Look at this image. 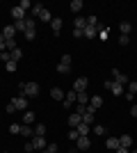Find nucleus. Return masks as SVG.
Masks as SVG:
<instances>
[{
  "label": "nucleus",
  "instance_id": "obj_1",
  "mask_svg": "<svg viewBox=\"0 0 137 153\" xmlns=\"http://www.w3.org/2000/svg\"><path fill=\"white\" fill-rule=\"evenodd\" d=\"M39 85L37 82H23L21 85V96H27V98H34V96H39Z\"/></svg>",
  "mask_w": 137,
  "mask_h": 153
},
{
  "label": "nucleus",
  "instance_id": "obj_2",
  "mask_svg": "<svg viewBox=\"0 0 137 153\" xmlns=\"http://www.w3.org/2000/svg\"><path fill=\"white\" fill-rule=\"evenodd\" d=\"M12 103H14V108H16V112H25L27 110V96H16V98H12Z\"/></svg>",
  "mask_w": 137,
  "mask_h": 153
},
{
  "label": "nucleus",
  "instance_id": "obj_3",
  "mask_svg": "<svg viewBox=\"0 0 137 153\" xmlns=\"http://www.w3.org/2000/svg\"><path fill=\"white\" fill-rule=\"evenodd\" d=\"M105 89H110L114 96H121V94H124V85L114 82V80H105Z\"/></svg>",
  "mask_w": 137,
  "mask_h": 153
},
{
  "label": "nucleus",
  "instance_id": "obj_4",
  "mask_svg": "<svg viewBox=\"0 0 137 153\" xmlns=\"http://www.w3.org/2000/svg\"><path fill=\"white\" fill-rule=\"evenodd\" d=\"M71 71V57L69 55H62V59H59L57 64V73H69Z\"/></svg>",
  "mask_w": 137,
  "mask_h": 153
},
{
  "label": "nucleus",
  "instance_id": "obj_5",
  "mask_svg": "<svg viewBox=\"0 0 137 153\" xmlns=\"http://www.w3.org/2000/svg\"><path fill=\"white\" fill-rule=\"evenodd\" d=\"M91 146L89 137H85V135H80L78 140H76V151H87V149Z\"/></svg>",
  "mask_w": 137,
  "mask_h": 153
},
{
  "label": "nucleus",
  "instance_id": "obj_6",
  "mask_svg": "<svg viewBox=\"0 0 137 153\" xmlns=\"http://www.w3.org/2000/svg\"><path fill=\"white\" fill-rule=\"evenodd\" d=\"M112 78H114V82H119V85H128L130 80H128V76L126 73H121L119 69H112Z\"/></svg>",
  "mask_w": 137,
  "mask_h": 153
},
{
  "label": "nucleus",
  "instance_id": "obj_7",
  "mask_svg": "<svg viewBox=\"0 0 137 153\" xmlns=\"http://www.w3.org/2000/svg\"><path fill=\"white\" fill-rule=\"evenodd\" d=\"M87 85H89V80H87V78H78V80L73 82V91H76V94H80V91H87Z\"/></svg>",
  "mask_w": 137,
  "mask_h": 153
},
{
  "label": "nucleus",
  "instance_id": "obj_8",
  "mask_svg": "<svg viewBox=\"0 0 137 153\" xmlns=\"http://www.w3.org/2000/svg\"><path fill=\"white\" fill-rule=\"evenodd\" d=\"M25 37L30 39V41H32V39L37 37V27H34V19H32V16H30V19H27V27H25Z\"/></svg>",
  "mask_w": 137,
  "mask_h": 153
},
{
  "label": "nucleus",
  "instance_id": "obj_9",
  "mask_svg": "<svg viewBox=\"0 0 137 153\" xmlns=\"http://www.w3.org/2000/svg\"><path fill=\"white\" fill-rule=\"evenodd\" d=\"M46 137H32V149L34 151H46Z\"/></svg>",
  "mask_w": 137,
  "mask_h": 153
},
{
  "label": "nucleus",
  "instance_id": "obj_10",
  "mask_svg": "<svg viewBox=\"0 0 137 153\" xmlns=\"http://www.w3.org/2000/svg\"><path fill=\"white\" fill-rule=\"evenodd\" d=\"M62 25H64V23H62V19H57V16L50 21V30H53V34H55V37H59V32H62Z\"/></svg>",
  "mask_w": 137,
  "mask_h": 153
},
{
  "label": "nucleus",
  "instance_id": "obj_11",
  "mask_svg": "<svg viewBox=\"0 0 137 153\" xmlns=\"http://www.w3.org/2000/svg\"><path fill=\"white\" fill-rule=\"evenodd\" d=\"M76 101H78V94H76V91H69V94H66L64 96V101H62V103H64V108L66 110H69V108H71V105H73V103H76Z\"/></svg>",
  "mask_w": 137,
  "mask_h": 153
},
{
  "label": "nucleus",
  "instance_id": "obj_12",
  "mask_svg": "<svg viewBox=\"0 0 137 153\" xmlns=\"http://www.w3.org/2000/svg\"><path fill=\"white\" fill-rule=\"evenodd\" d=\"M135 94H137V82H135V80H130V82H128V91H126V101H133Z\"/></svg>",
  "mask_w": 137,
  "mask_h": 153
},
{
  "label": "nucleus",
  "instance_id": "obj_13",
  "mask_svg": "<svg viewBox=\"0 0 137 153\" xmlns=\"http://www.w3.org/2000/svg\"><path fill=\"white\" fill-rule=\"evenodd\" d=\"M80 123H82V117L76 114V112H71V114H69V128H78Z\"/></svg>",
  "mask_w": 137,
  "mask_h": 153
},
{
  "label": "nucleus",
  "instance_id": "obj_14",
  "mask_svg": "<svg viewBox=\"0 0 137 153\" xmlns=\"http://www.w3.org/2000/svg\"><path fill=\"white\" fill-rule=\"evenodd\" d=\"M21 121H23V126H32V123H34V112L25 110V112H23V117H21Z\"/></svg>",
  "mask_w": 137,
  "mask_h": 153
},
{
  "label": "nucleus",
  "instance_id": "obj_15",
  "mask_svg": "<svg viewBox=\"0 0 137 153\" xmlns=\"http://www.w3.org/2000/svg\"><path fill=\"white\" fill-rule=\"evenodd\" d=\"M101 27H103V25H98V27H89V25H87L85 30H82V34H85L87 39H94V37H98V30H101Z\"/></svg>",
  "mask_w": 137,
  "mask_h": 153
},
{
  "label": "nucleus",
  "instance_id": "obj_16",
  "mask_svg": "<svg viewBox=\"0 0 137 153\" xmlns=\"http://www.w3.org/2000/svg\"><path fill=\"white\" fill-rule=\"evenodd\" d=\"M87 27V19L85 16H76V21H73V30H85Z\"/></svg>",
  "mask_w": 137,
  "mask_h": 153
},
{
  "label": "nucleus",
  "instance_id": "obj_17",
  "mask_svg": "<svg viewBox=\"0 0 137 153\" xmlns=\"http://www.w3.org/2000/svg\"><path fill=\"white\" fill-rule=\"evenodd\" d=\"M105 146L110 149V151H117V149L121 146V144H119V137H107V140H105Z\"/></svg>",
  "mask_w": 137,
  "mask_h": 153
},
{
  "label": "nucleus",
  "instance_id": "obj_18",
  "mask_svg": "<svg viewBox=\"0 0 137 153\" xmlns=\"http://www.w3.org/2000/svg\"><path fill=\"white\" fill-rule=\"evenodd\" d=\"M12 16H14V21H23V19H27V16H25V12H23V9H21L19 5H16V7H12Z\"/></svg>",
  "mask_w": 137,
  "mask_h": 153
},
{
  "label": "nucleus",
  "instance_id": "obj_19",
  "mask_svg": "<svg viewBox=\"0 0 137 153\" xmlns=\"http://www.w3.org/2000/svg\"><path fill=\"white\" fill-rule=\"evenodd\" d=\"M69 9H71L73 14H78V16H80V12H82V0H71Z\"/></svg>",
  "mask_w": 137,
  "mask_h": 153
},
{
  "label": "nucleus",
  "instance_id": "obj_20",
  "mask_svg": "<svg viewBox=\"0 0 137 153\" xmlns=\"http://www.w3.org/2000/svg\"><path fill=\"white\" fill-rule=\"evenodd\" d=\"M89 105L94 110H101V108H103V98H101V96H91V98H89Z\"/></svg>",
  "mask_w": 137,
  "mask_h": 153
},
{
  "label": "nucleus",
  "instance_id": "obj_21",
  "mask_svg": "<svg viewBox=\"0 0 137 153\" xmlns=\"http://www.w3.org/2000/svg\"><path fill=\"white\" fill-rule=\"evenodd\" d=\"M119 144L126 146V149H130L133 146V135H121V137H119Z\"/></svg>",
  "mask_w": 137,
  "mask_h": 153
},
{
  "label": "nucleus",
  "instance_id": "obj_22",
  "mask_svg": "<svg viewBox=\"0 0 137 153\" xmlns=\"http://www.w3.org/2000/svg\"><path fill=\"white\" fill-rule=\"evenodd\" d=\"M2 34H5V41H7V39H14L16 27H14V25H5V27H2Z\"/></svg>",
  "mask_w": 137,
  "mask_h": 153
},
{
  "label": "nucleus",
  "instance_id": "obj_23",
  "mask_svg": "<svg viewBox=\"0 0 137 153\" xmlns=\"http://www.w3.org/2000/svg\"><path fill=\"white\" fill-rule=\"evenodd\" d=\"M50 96L55 98V101H64V96H66V94L59 89V87H53V89H50Z\"/></svg>",
  "mask_w": 137,
  "mask_h": 153
},
{
  "label": "nucleus",
  "instance_id": "obj_24",
  "mask_svg": "<svg viewBox=\"0 0 137 153\" xmlns=\"http://www.w3.org/2000/svg\"><path fill=\"white\" fill-rule=\"evenodd\" d=\"M76 130H78V135H85V137H87V135H89V130H91V126H89V123H85V121H82L78 128H76Z\"/></svg>",
  "mask_w": 137,
  "mask_h": 153
},
{
  "label": "nucleus",
  "instance_id": "obj_25",
  "mask_svg": "<svg viewBox=\"0 0 137 153\" xmlns=\"http://www.w3.org/2000/svg\"><path fill=\"white\" fill-rule=\"evenodd\" d=\"M119 30H121V34H126V37H128V34H130V30H133V25L128 23V21H124V23H119Z\"/></svg>",
  "mask_w": 137,
  "mask_h": 153
},
{
  "label": "nucleus",
  "instance_id": "obj_26",
  "mask_svg": "<svg viewBox=\"0 0 137 153\" xmlns=\"http://www.w3.org/2000/svg\"><path fill=\"white\" fill-rule=\"evenodd\" d=\"M89 98H91V96H87V91H80L76 103H80V105H89Z\"/></svg>",
  "mask_w": 137,
  "mask_h": 153
},
{
  "label": "nucleus",
  "instance_id": "obj_27",
  "mask_svg": "<svg viewBox=\"0 0 137 153\" xmlns=\"http://www.w3.org/2000/svg\"><path fill=\"white\" fill-rule=\"evenodd\" d=\"M34 137H46V126L44 123H37V126H34Z\"/></svg>",
  "mask_w": 137,
  "mask_h": 153
},
{
  "label": "nucleus",
  "instance_id": "obj_28",
  "mask_svg": "<svg viewBox=\"0 0 137 153\" xmlns=\"http://www.w3.org/2000/svg\"><path fill=\"white\" fill-rule=\"evenodd\" d=\"M41 9H44V5H41V2H37V5H32V9H30V12H32V19H39Z\"/></svg>",
  "mask_w": 137,
  "mask_h": 153
},
{
  "label": "nucleus",
  "instance_id": "obj_29",
  "mask_svg": "<svg viewBox=\"0 0 137 153\" xmlns=\"http://www.w3.org/2000/svg\"><path fill=\"white\" fill-rule=\"evenodd\" d=\"M14 27H16V30H21V32H25V27H27V19H23V21H14Z\"/></svg>",
  "mask_w": 137,
  "mask_h": 153
},
{
  "label": "nucleus",
  "instance_id": "obj_30",
  "mask_svg": "<svg viewBox=\"0 0 137 153\" xmlns=\"http://www.w3.org/2000/svg\"><path fill=\"white\" fill-rule=\"evenodd\" d=\"M87 25H89V27H98V25H101V23H98V16H94V14L87 16Z\"/></svg>",
  "mask_w": 137,
  "mask_h": 153
},
{
  "label": "nucleus",
  "instance_id": "obj_31",
  "mask_svg": "<svg viewBox=\"0 0 137 153\" xmlns=\"http://www.w3.org/2000/svg\"><path fill=\"white\" fill-rule=\"evenodd\" d=\"M21 57H23V48H14L12 51V62H19Z\"/></svg>",
  "mask_w": 137,
  "mask_h": 153
},
{
  "label": "nucleus",
  "instance_id": "obj_32",
  "mask_svg": "<svg viewBox=\"0 0 137 153\" xmlns=\"http://www.w3.org/2000/svg\"><path fill=\"white\" fill-rule=\"evenodd\" d=\"M39 21H46V23H50V12H48V9H46V7H44V9H41V14H39Z\"/></svg>",
  "mask_w": 137,
  "mask_h": 153
},
{
  "label": "nucleus",
  "instance_id": "obj_33",
  "mask_svg": "<svg viewBox=\"0 0 137 153\" xmlns=\"http://www.w3.org/2000/svg\"><path fill=\"white\" fill-rule=\"evenodd\" d=\"M91 128H94V133H96V135H107V130H105V126H101V123H94V126H91Z\"/></svg>",
  "mask_w": 137,
  "mask_h": 153
},
{
  "label": "nucleus",
  "instance_id": "obj_34",
  "mask_svg": "<svg viewBox=\"0 0 137 153\" xmlns=\"http://www.w3.org/2000/svg\"><path fill=\"white\" fill-rule=\"evenodd\" d=\"M19 7L23 9V12H30V9H32V2H30V0H21Z\"/></svg>",
  "mask_w": 137,
  "mask_h": 153
},
{
  "label": "nucleus",
  "instance_id": "obj_35",
  "mask_svg": "<svg viewBox=\"0 0 137 153\" xmlns=\"http://www.w3.org/2000/svg\"><path fill=\"white\" fill-rule=\"evenodd\" d=\"M21 135L23 137H32V126H21Z\"/></svg>",
  "mask_w": 137,
  "mask_h": 153
},
{
  "label": "nucleus",
  "instance_id": "obj_36",
  "mask_svg": "<svg viewBox=\"0 0 137 153\" xmlns=\"http://www.w3.org/2000/svg\"><path fill=\"white\" fill-rule=\"evenodd\" d=\"M0 59H2V62H12V53L9 51H0Z\"/></svg>",
  "mask_w": 137,
  "mask_h": 153
},
{
  "label": "nucleus",
  "instance_id": "obj_37",
  "mask_svg": "<svg viewBox=\"0 0 137 153\" xmlns=\"http://www.w3.org/2000/svg\"><path fill=\"white\" fill-rule=\"evenodd\" d=\"M21 126H23V123H12V126H9V133H12V135H19L21 133Z\"/></svg>",
  "mask_w": 137,
  "mask_h": 153
},
{
  "label": "nucleus",
  "instance_id": "obj_38",
  "mask_svg": "<svg viewBox=\"0 0 137 153\" xmlns=\"http://www.w3.org/2000/svg\"><path fill=\"white\" fill-rule=\"evenodd\" d=\"M98 37H101V39L105 41V39L110 37V30H107V27H101V30H98Z\"/></svg>",
  "mask_w": 137,
  "mask_h": 153
},
{
  "label": "nucleus",
  "instance_id": "obj_39",
  "mask_svg": "<svg viewBox=\"0 0 137 153\" xmlns=\"http://www.w3.org/2000/svg\"><path fill=\"white\" fill-rule=\"evenodd\" d=\"M85 110H87V105H80V103H78V105H76V110H73V112H76V114H80V117H82V114H85Z\"/></svg>",
  "mask_w": 137,
  "mask_h": 153
},
{
  "label": "nucleus",
  "instance_id": "obj_40",
  "mask_svg": "<svg viewBox=\"0 0 137 153\" xmlns=\"http://www.w3.org/2000/svg\"><path fill=\"white\" fill-rule=\"evenodd\" d=\"M80 135H78V130H76V128H71V130H69V140H78Z\"/></svg>",
  "mask_w": 137,
  "mask_h": 153
},
{
  "label": "nucleus",
  "instance_id": "obj_41",
  "mask_svg": "<svg viewBox=\"0 0 137 153\" xmlns=\"http://www.w3.org/2000/svg\"><path fill=\"white\" fill-rule=\"evenodd\" d=\"M119 44H121V46L130 44V37H126V34H121V37H119Z\"/></svg>",
  "mask_w": 137,
  "mask_h": 153
},
{
  "label": "nucleus",
  "instance_id": "obj_42",
  "mask_svg": "<svg viewBox=\"0 0 137 153\" xmlns=\"http://www.w3.org/2000/svg\"><path fill=\"white\" fill-rule=\"evenodd\" d=\"M7 114H14V112H16V108H14V103H7Z\"/></svg>",
  "mask_w": 137,
  "mask_h": 153
},
{
  "label": "nucleus",
  "instance_id": "obj_43",
  "mask_svg": "<svg viewBox=\"0 0 137 153\" xmlns=\"http://www.w3.org/2000/svg\"><path fill=\"white\" fill-rule=\"evenodd\" d=\"M46 151H48V153H55V151H57V144H55V142H53V144H48V146H46Z\"/></svg>",
  "mask_w": 137,
  "mask_h": 153
},
{
  "label": "nucleus",
  "instance_id": "obj_44",
  "mask_svg": "<svg viewBox=\"0 0 137 153\" xmlns=\"http://www.w3.org/2000/svg\"><path fill=\"white\" fill-rule=\"evenodd\" d=\"M7 71H16V62H7Z\"/></svg>",
  "mask_w": 137,
  "mask_h": 153
},
{
  "label": "nucleus",
  "instance_id": "obj_45",
  "mask_svg": "<svg viewBox=\"0 0 137 153\" xmlns=\"http://www.w3.org/2000/svg\"><path fill=\"white\" fill-rule=\"evenodd\" d=\"M73 37L80 39V37H85V34H82V30H73Z\"/></svg>",
  "mask_w": 137,
  "mask_h": 153
},
{
  "label": "nucleus",
  "instance_id": "obj_46",
  "mask_svg": "<svg viewBox=\"0 0 137 153\" xmlns=\"http://www.w3.org/2000/svg\"><path fill=\"white\" fill-rule=\"evenodd\" d=\"M2 48H5V34L0 32V51H2Z\"/></svg>",
  "mask_w": 137,
  "mask_h": 153
},
{
  "label": "nucleus",
  "instance_id": "obj_47",
  "mask_svg": "<svg viewBox=\"0 0 137 153\" xmlns=\"http://www.w3.org/2000/svg\"><path fill=\"white\" fill-rule=\"evenodd\" d=\"M117 153H130V149H126V146H119Z\"/></svg>",
  "mask_w": 137,
  "mask_h": 153
},
{
  "label": "nucleus",
  "instance_id": "obj_48",
  "mask_svg": "<svg viewBox=\"0 0 137 153\" xmlns=\"http://www.w3.org/2000/svg\"><path fill=\"white\" fill-rule=\"evenodd\" d=\"M130 114H133V117H137V105H133V108H130Z\"/></svg>",
  "mask_w": 137,
  "mask_h": 153
},
{
  "label": "nucleus",
  "instance_id": "obj_49",
  "mask_svg": "<svg viewBox=\"0 0 137 153\" xmlns=\"http://www.w3.org/2000/svg\"><path fill=\"white\" fill-rule=\"evenodd\" d=\"M130 153H137V149H133V151H130Z\"/></svg>",
  "mask_w": 137,
  "mask_h": 153
},
{
  "label": "nucleus",
  "instance_id": "obj_50",
  "mask_svg": "<svg viewBox=\"0 0 137 153\" xmlns=\"http://www.w3.org/2000/svg\"><path fill=\"white\" fill-rule=\"evenodd\" d=\"M41 153H48V151H41Z\"/></svg>",
  "mask_w": 137,
  "mask_h": 153
},
{
  "label": "nucleus",
  "instance_id": "obj_51",
  "mask_svg": "<svg viewBox=\"0 0 137 153\" xmlns=\"http://www.w3.org/2000/svg\"><path fill=\"white\" fill-rule=\"evenodd\" d=\"M32 153H34V151H32Z\"/></svg>",
  "mask_w": 137,
  "mask_h": 153
}]
</instances>
